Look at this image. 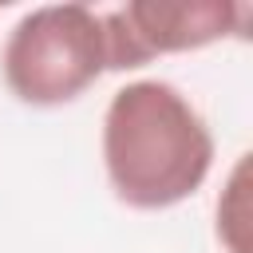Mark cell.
<instances>
[{"label":"cell","instance_id":"cell-1","mask_svg":"<svg viewBox=\"0 0 253 253\" xmlns=\"http://www.w3.org/2000/svg\"><path fill=\"white\" fill-rule=\"evenodd\" d=\"M103 170L126 210L158 213L190 202L213 170V130L198 103L166 79L123 83L103 111Z\"/></svg>","mask_w":253,"mask_h":253},{"label":"cell","instance_id":"cell-2","mask_svg":"<svg viewBox=\"0 0 253 253\" xmlns=\"http://www.w3.org/2000/svg\"><path fill=\"white\" fill-rule=\"evenodd\" d=\"M4 87L28 107L75 103L107 75L103 12L87 4L28 8L0 47Z\"/></svg>","mask_w":253,"mask_h":253},{"label":"cell","instance_id":"cell-3","mask_svg":"<svg viewBox=\"0 0 253 253\" xmlns=\"http://www.w3.org/2000/svg\"><path fill=\"white\" fill-rule=\"evenodd\" d=\"M253 8L237 0H126L103 12L107 71H138L162 55L245 36Z\"/></svg>","mask_w":253,"mask_h":253},{"label":"cell","instance_id":"cell-4","mask_svg":"<svg viewBox=\"0 0 253 253\" xmlns=\"http://www.w3.org/2000/svg\"><path fill=\"white\" fill-rule=\"evenodd\" d=\"M249 154H237L229 166L217 206H213V233L225 253H253V202H249Z\"/></svg>","mask_w":253,"mask_h":253}]
</instances>
